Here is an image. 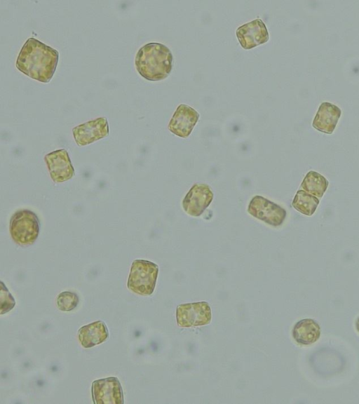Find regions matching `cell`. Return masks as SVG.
Listing matches in <instances>:
<instances>
[{
	"instance_id": "6da1fadb",
	"label": "cell",
	"mask_w": 359,
	"mask_h": 404,
	"mask_svg": "<svg viewBox=\"0 0 359 404\" xmlns=\"http://www.w3.org/2000/svg\"><path fill=\"white\" fill-rule=\"evenodd\" d=\"M59 53L34 37L29 38L16 59V68L32 79L48 83L56 70Z\"/></svg>"
},
{
	"instance_id": "7a4b0ae2",
	"label": "cell",
	"mask_w": 359,
	"mask_h": 404,
	"mask_svg": "<svg viewBox=\"0 0 359 404\" xmlns=\"http://www.w3.org/2000/svg\"><path fill=\"white\" fill-rule=\"evenodd\" d=\"M172 54L164 44L156 42L147 43L137 51L135 65L139 74L144 79L161 81L170 74L172 68Z\"/></svg>"
},
{
	"instance_id": "3957f363",
	"label": "cell",
	"mask_w": 359,
	"mask_h": 404,
	"mask_svg": "<svg viewBox=\"0 0 359 404\" xmlns=\"http://www.w3.org/2000/svg\"><path fill=\"white\" fill-rule=\"evenodd\" d=\"M9 231L12 239L19 245L33 244L40 231L38 216L27 209L16 211L11 217Z\"/></svg>"
},
{
	"instance_id": "277c9868",
	"label": "cell",
	"mask_w": 359,
	"mask_h": 404,
	"mask_svg": "<svg viewBox=\"0 0 359 404\" xmlns=\"http://www.w3.org/2000/svg\"><path fill=\"white\" fill-rule=\"evenodd\" d=\"M158 274V266L154 262L135 260L131 265L127 287L137 295H151L154 291Z\"/></svg>"
},
{
	"instance_id": "5b68a950",
	"label": "cell",
	"mask_w": 359,
	"mask_h": 404,
	"mask_svg": "<svg viewBox=\"0 0 359 404\" xmlns=\"http://www.w3.org/2000/svg\"><path fill=\"white\" fill-rule=\"evenodd\" d=\"M248 212L256 219L274 227L281 226L287 216L285 208L259 195L253 196L250 201Z\"/></svg>"
},
{
	"instance_id": "8992f818",
	"label": "cell",
	"mask_w": 359,
	"mask_h": 404,
	"mask_svg": "<svg viewBox=\"0 0 359 404\" xmlns=\"http://www.w3.org/2000/svg\"><path fill=\"white\" fill-rule=\"evenodd\" d=\"M176 320L180 328L208 325L212 320L211 308L205 301L179 304L176 309Z\"/></svg>"
},
{
	"instance_id": "52a82bcc",
	"label": "cell",
	"mask_w": 359,
	"mask_h": 404,
	"mask_svg": "<svg viewBox=\"0 0 359 404\" xmlns=\"http://www.w3.org/2000/svg\"><path fill=\"white\" fill-rule=\"evenodd\" d=\"M91 393L95 404H121L124 396L120 380L116 377H108L92 383Z\"/></svg>"
},
{
	"instance_id": "ba28073f",
	"label": "cell",
	"mask_w": 359,
	"mask_h": 404,
	"mask_svg": "<svg viewBox=\"0 0 359 404\" xmlns=\"http://www.w3.org/2000/svg\"><path fill=\"white\" fill-rule=\"evenodd\" d=\"M213 197L212 191L208 184L196 183L182 200V208L188 215L199 217L212 203Z\"/></svg>"
},
{
	"instance_id": "9c48e42d",
	"label": "cell",
	"mask_w": 359,
	"mask_h": 404,
	"mask_svg": "<svg viewBox=\"0 0 359 404\" xmlns=\"http://www.w3.org/2000/svg\"><path fill=\"white\" fill-rule=\"evenodd\" d=\"M109 128L105 117H98L75 126L72 134L76 144L86 146L109 135Z\"/></svg>"
},
{
	"instance_id": "30bf717a",
	"label": "cell",
	"mask_w": 359,
	"mask_h": 404,
	"mask_svg": "<svg viewBox=\"0 0 359 404\" xmlns=\"http://www.w3.org/2000/svg\"><path fill=\"white\" fill-rule=\"evenodd\" d=\"M50 176L54 182H64L75 174L68 152L65 149L53 151L44 156Z\"/></svg>"
},
{
	"instance_id": "8fae6325",
	"label": "cell",
	"mask_w": 359,
	"mask_h": 404,
	"mask_svg": "<svg viewBox=\"0 0 359 404\" xmlns=\"http://www.w3.org/2000/svg\"><path fill=\"white\" fill-rule=\"evenodd\" d=\"M200 115L196 109L185 104H180L175 111L168 129L174 135L188 137L199 119Z\"/></svg>"
},
{
	"instance_id": "7c38bea8",
	"label": "cell",
	"mask_w": 359,
	"mask_h": 404,
	"mask_svg": "<svg viewBox=\"0 0 359 404\" xmlns=\"http://www.w3.org/2000/svg\"><path fill=\"white\" fill-rule=\"evenodd\" d=\"M236 37L244 49L249 50L269 41V32L262 20L257 18L240 26Z\"/></svg>"
},
{
	"instance_id": "4fadbf2b",
	"label": "cell",
	"mask_w": 359,
	"mask_h": 404,
	"mask_svg": "<svg viewBox=\"0 0 359 404\" xmlns=\"http://www.w3.org/2000/svg\"><path fill=\"white\" fill-rule=\"evenodd\" d=\"M341 114V110L339 107L328 102H323L318 109L312 126L320 132L331 135Z\"/></svg>"
},
{
	"instance_id": "5bb4252c",
	"label": "cell",
	"mask_w": 359,
	"mask_h": 404,
	"mask_svg": "<svg viewBox=\"0 0 359 404\" xmlns=\"http://www.w3.org/2000/svg\"><path fill=\"white\" fill-rule=\"evenodd\" d=\"M109 335L105 323L98 320L81 327L77 336L81 346L89 349L105 342Z\"/></svg>"
},
{
	"instance_id": "9a60e30c",
	"label": "cell",
	"mask_w": 359,
	"mask_h": 404,
	"mask_svg": "<svg viewBox=\"0 0 359 404\" xmlns=\"http://www.w3.org/2000/svg\"><path fill=\"white\" fill-rule=\"evenodd\" d=\"M321 335L318 323L312 318H304L297 321L292 330L294 340L301 345H311L316 342Z\"/></svg>"
},
{
	"instance_id": "2e32d148",
	"label": "cell",
	"mask_w": 359,
	"mask_h": 404,
	"mask_svg": "<svg viewBox=\"0 0 359 404\" xmlns=\"http://www.w3.org/2000/svg\"><path fill=\"white\" fill-rule=\"evenodd\" d=\"M328 185L329 182L326 177L316 171L310 170L303 179L300 184V189L321 198L327 191Z\"/></svg>"
},
{
	"instance_id": "e0dca14e",
	"label": "cell",
	"mask_w": 359,
	"mask_h": 404,
	"mask_svg": "<svg viewBox=\"0 0 359 404\" xmlns=\"http://www.w3.org/2000/svg\"><path fill=\"white\" fill-rule=\"evenodd\" d=\"M320 203V199L306 191L299 189L292 202V207L300 213L306 215H313L318 206Z\"/></svg>"
},
{
	"instance_id": "ac0fdd59",
	"label": "cell",
	"mask_w": 359,
	"mask_h": 404,
	"mask_svg": "<svg viewBox=\"0 0 359 404\" xmlns=\"http://www.w3.org/2000/svg\"><path fill=\"white\" fill-rule=\"evenodd\" d=\"M79 303V297L72 291H64L57 297L56 305L62 311H71L74 310Z\"/></svg>"
},
{
	"instance_id": "d6986e66",
	"label": "cell",
	"mask_w": 359,
	"mask_h": 404,
	"mask_svg": "<svg viewBox=\"0 0 359 404\" xmlns=\"http://www.w3.org/2000/svg\"><path fill=\"white\" fill-rule=\"evenodd\" d=\"M1 314L8 313L13 309L15 300L3 281H1Z\"/></svg>"
},
{
	"instance_id": "ffe728a7",
	"label": "cell",
	"mask_w": 359,
	"mask_h": 404,
	"mask_svg": "<svg viewBox=\"0 0 359 404\" xmlns=\"http://www.w3.org/2000/svg\"><path fill=\"white\" fill-rule=\"evenodd\" d=\"M355 327L358 332H359V316L357 318L355 321Z\"/></svg>"
}]
</instances>
